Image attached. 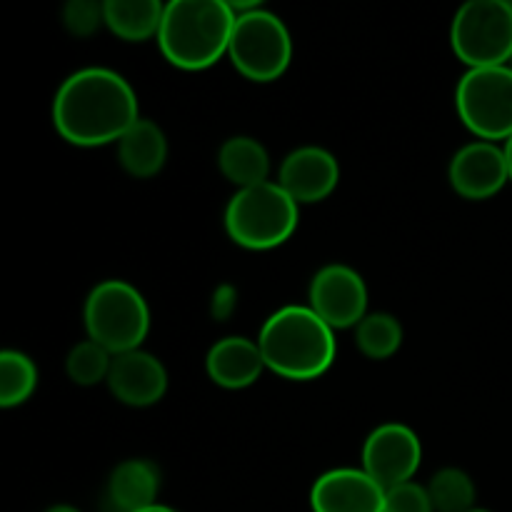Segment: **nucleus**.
<instances>
[{"label": "nucleus", "instance_id": "nucleus-9", "mask_svg": "<svg viewBox=\"0 0 512 512\" xmlns=\"http://www.w3.org/2000/svg\"><path fill=\"white\" fill-rule=\"evenodd\" d=\"M423 463V443L418 433L403 423H383L365 438L360 468L383 490L415 480Z\"/></svg>", "mask_w": 512, "mask_h": 512}, {"label": "nucleus", "instance_id": "nucleus-10", "mask_svg": "<svg viewBox=\"0 0 512 512\" xmlns=\"http://www.w3.org/2000/svg\"><path fill=\"white\" fill-rule=\"evenodd\" d=\"M308 305L333 330H355L368 315V285L350 265L328 263L310 280Z\"/></svg>", "mask_w": 512, "mask_h": 512}, {"label": "nucleus", "instance_id": "nucleus-5", "mask_svg": "<svg viewBox=\"0 0 512 512\" xmlns=\"http://www.w3.org/2000/svg\"><path fill=\"white\" fill-rule=\"evenodd\" d=\"M83 323L88 338L113 355L140 350L150 333L148 300L128 280H103L85 298Z\"/></svg>", "mask_w": 512, "mask_h": 512}, {"label": "nucleus", "instance_id": "nucleus-21", "mask_svg": "<svg viewBox=\"0 0 512 512\" xmlns=\"http://www.w3.org/2000/svg\"><path fill=\"white\" fill-rule=\"evenodd\" d=\"M38 388V368L33 358L20 350H3L0 353V405L5 410L18 408Z\"/></svg>", "mask_w": 512, "mask_h": 512}, {"label": "nucleus", "instance_id": "nucleus-31", "mask_svg": "<svg viewBox=\"0 0 512 512\" xmlns=\"http://www.w3.org/2000/svg\"><path fill=\"white\" fill-rule=\"evenodd\" d=\"M508 65H510V68H512V58H510V63H508Z\"/></svg>", "mask_w": 512, "mask_h": 512}, {"label": "nucleus", "instance_id": "nucleus-8", "mask_svg": "<svg viewBox=\"0 0 512 512\" xmlns=\"http://www.w3.org/2000/svg\"><path fill=\"white\" fill-rule=\"evenodd\" d=\"M455 110L478 140L512 138V68H473L455 88Z\"/></svg>", "mask_w": 512, "mask_h": 512}, {"label": "nucleus", "instance_id": "nucleus-26", "mask_svg": "<svg viewBox=\"0 0 512 512\" xmlns=\"http://www.w3.org/2000/svg\"><path fill=\"white\" fill-rule=\"evenodd\" d=\"M235 310H238V290H235V285L225 283L220 288H215L213 300H210V313H213V318L218 323H223Z\"/></svg>", "mask_w": 512, "mask_h": 512}, {"label": "nucleus", "instance_id": "nucleus-15", "mask_svg": "<svg viewBox=\"0 0 512 512\" xmlns=\"http://www.w3.org/2000/svg\"><path fill=\"white\" fill-rule=\"evenodd\" d=\"M205 370H208V378L218 388L245 390L258 383L260 375L268 368H265L258 340L243 338V335H228V338H220L208 350Z\"/></svg>", "mask_w": 512, "mask_h": 512}, {"label": "nucleus", "instance_id": "nucleus-4", "mask_svg": "<svg viewBox=\"0 0 512 512\" xmlns=\"http://www.w3.org/2000/svg\"><path fill=\"white\" fill-rule=\"evenodd\" d=\"M300 205L285 193L278 180L235 190L225 208V233L245 250H273L298 230Z\"/></svg>", "mask_w": 512, "mask_h": 512}, {"label": "nucleus", "instance_id": "nucleus-6", "mask_svg": "<svg viewBox=\"0 0 512 512\" xmlns=\"http://www.w3.org/2000/svg\"><path fill=\"white\" fill-rule=\"evenodd\" d=\"M228 58L235 70L253 83H273L283 78L293 60V38L285 20L263 5L235 15Z\"/></svg>", "mask_w": 512, "mask_h": 512}, {"label": "nucleus", "instance_id": "nucleus-17", "mask_svg": "<svg viewBox=\"0 0 512 512\" xmlns=\"http://www.w3.org/2000/svg\"><path fill=\"white\" fill-rule=\"evenodd\" d=\"M118 163L138 180L155 178L168 163V138L155 120L140 118L118 140Z\"/></svg>", "mask_w": 512, "mask_h": 512}, {"label": "nucleus", "instance_id": "nucleus-24", "mask_svg": "<svg viewBox=\"0 0 512 512\" xmlns=\"http://www.w3.org/2000/svg\"><path fill=\"white\" fill-rule=\"evenodd\" d=\"M63 25L75 38H90L105 25V3L95 0H70L63 8Z\"/></svg>", "mask_w": 512, "mask_h": 512}, {"label": "nucleus", "instance_id": "nucleus-16", "mask_svg": "<svg viewBox=\"0 0 512 512\" xmlns=\"http://www.w3.org/2000/svg\"><path fill=\"white\" fill-rule=\"evenodd\" d=\"M160 468L153 460L130 458L115 465L105 488V503L113 512H140L158 505Z\"/></svg>", "mask_w": 512, "mask_h": 512}, {"label": "nucleus", "instance_id": "nucleus-3", "mask_svg": "<svg viewBox=\"0 0 512 512\" xmlns=\"http://www.w3.org/2000/svg\"><path fill=\"white\" fill-rule=\"evenodd\" d=\"M235 13L225 0H170L165 3L158 48L180 70L213 68L228 55Z\"/></svg>", "mask_w": 512, "mask_h": 512}, {"label": "nucleus", "instance_id": "nucleus-25", "mask_svg": "<svg viewBox=\"0 0 512 512\" xmlns=\"http://www.w3.org/2000/svg\"><path fill=\"white\" fill-rule=\"evenodd\" d=\"M383 512H435L428 485H420L418 480H410V483L398 485V488L385 490Z\"/></svg>", "mask_w": 512, "mask_h": 512}, {"label": "nucleus", "instance_id": "nucleus-27", "mask_svg": "<svg viewBox=\"0 0 512 512\" xmlns=\"http://www.w3.org/2000/svg\"><path fill=\"white\" fill-rule=\"evenodd\" d=\"M505 148V158H508V170H510V183H512V138H508L503 143Z\"/></svg>", "mask_w": 512, "mask_h": 512}, {"label": "nucleus", "instance_id": "nucleus-19", "mask_svg": "<svg viewBox=\"0 0 512 512\" xmlns=\"http://www.w3.org/2000/svg\"><path fill=\"white\" fill-rule=\"evenodd\" d=\"M163 15L160 0H105V28L125 43L158 40Z\"/></svg>", "mask_w": 512, "mask_h": 512}, {"label": "nucleus", "instance_id": "nucleus-7", "mask_svg": "<svg viewBox=\"0 0 512 512\" xmlns=\"http://www.w3.org/2000/svg\"><path fill=\"white\" fill-rule=\"evenodd\" d=\"M450 45L468 70L508 65L512 58L510 0H468L460 5L450 25Z\"/></svg>", "mask_w": 512, "mask_h": 512}, {"label": "nucleus", "instance_id": "nucleus-30", "mask_svg": "<svg viewBox=\"0 0 512 512\" xmlns=\"http://www.w3.org/2000/svg\"><path fill=\"white\" fill-rule=\"evenodd\" d=\"M470 512H490V510H483V508H475V510H470Z\"/></svg>", "mask_w": 512, "mask_h": 512}, {"label": "nucleus", "instance_id": "nucleus-23", "mask_svg": "<svg viewBox=\"0 0 512 512\" xmlns=\"http://www.w3.org/2000/svg\"><path fill=\"white\" fill-rule=\"evenodd\" d=\"M115 355L98 345L95 340L85 338L70 348L65 358V373L80 388H95L100 383H108L110 368H113Z\"/></svg>", "mask_w": 512, "mask_h": 512}, {"label": "nucleus", "instance_id": "nucleus-13", "mask_svg": "<svg viewBox=\"0 0 512 512\" xmlns=\"http://www.w3.org/2000/svg\"><path fill=\"white\" fill-rule=\"evenodd\" d=\"M108 388L113 398L128 408H150L168 393V370L163 360L148 350H130L113 358Z\"/></svg>", "mask_w": 512, "mask_h": 512}, {"label": "nucleus", "instance_id": "nucleus-14", "mask_svg": "<svg viewBox=\"0 0 512 512\" xmlns=\"http://www.w3.org/2000/svg\"><path fill=\"white\" fill-rule=\"evenodd\" d=\"M313 512H383L385 490L363 468H335L310 488Z\"/></svg>", "mask_w": 512, "mask_h": 512}, {"label": "nucleus", "instance_id": "nucleus-28", "mask_svg": "<svg viewBox=\"0 0 512 512\" xmlns=\"http://www.w3.org/2000/svg\"><path fill=\"white\" fill-rule=\"evenodd\" d=\"M45 512H80V510L73 508V505H53V508H48Z\"/></svg>", "mask_w": 512, "mask_h": 512}, {"label": "nucleus", "instance_id": "nucleus-12", "mask_svg": "<svg viewBox=\"0 0 512 512\" xmlns=\"http://www.w3.org/2000/svg\"><path fill=\"white\" fill-rule=\"evenodd\" d=\"M340 183V163L320 145H303L285 155L278 170V185L298 205H315L330 198Z\"/></svg>", "mask_w": 512, "mask_h": 512}, {"label": "nucleus", "instance_id": "nucleus-18", "mask_svg": "<svg viewBox=\"0 0 512 512\" xmlns=\"http://www.w3.org/2000/svg\"><path fill=\"white\" fill-rule=\"evenodd\" d=\"M218 168L228 183L235 188H253V185L268 183L270 155L260 140L250 135H235L228 138L218 150Z\"/></svg>", "mask_w": 512, "mask_h": 512}, {"label": "nucleus", "instance_id": "nucleus-29", "mask_svg": "<svg viewBox=\"0 0 512 512\" xmlns=\"http://www.w3.org/2000/svg\"><path fill=\"white\" fill-rule=\"evenodd\" d=\"M140 512H178V510H173V508H168V505L158 503V505H153V508H145V510H140Z\"/></svg>", "mask_w": 512, "mask_h": 512}, {"label": "nucleus", "instance_id": "nucleus-20", "mask_svg": "<svg viewBox=\"0 0 512 512\" xmlns=\"http://www.w3.org/2000/svg\"><path fill=\"white\" fill-rule=\"evenodd\" d=\"M355 345L368 360H388L403 345V325L390 313H368L355 328Z\"/></svg>", "mask_w": 512, "mask_h": 512}, {"label": "nucleus", "instance_id": "nucleus-2", "mask_svg": "<svg viewBox=\"0 0 512 512\" xmlns=\"http://www.w3.org/2000/svg\"><path fill=\"white\" fill-rule=\"evenodd\" d=\"M265 368L295 383L323 378L335 363V330L310 305H283L258 333Z\"/></svg>", "mask_w": 512, "mask_h": 512}, {"label": "nucleus", "instance_id": "nucleus-11", "mask_svg": "<svg viewBox=\"0 0 512 512\" xmlns=\"http://www.w3.org/2000/svg\"><path fill=\"white\" fill-rule=\"evenodd\" d=\"M448 178L460 198L490 200L510 183L505 148L490 140H473L463 145L450 160Z\"/></svg>", "mask_w": 512, "mask_h": 512}, {"label": "nucleus", "instance_id": "nucleus-32", "mask_svg": "<svg viewBox=\"0 0 512 512\" xmlns=\"http://www.w3.org/2000/svg\"><path fill=\"white\" fill-rule=\"evenodd\" d=\"M510 3H512V0H510Z\"/></svg>", "mask_w": 512, "mask_h": 512}, {"label": "nucleus", "instance_id": "nucleus-22", "mask_svg": "<svg viewBox=\"0 0 512 512\" xmlns=\"http://www.w3.org/2000/svg\"><path fill=\"white\" fill-rule=\"evenodd\" d=\"M430 500L435 512H470L475 510L478 490L473 478L460 468H443L430 478Z\"/></svg>", "mask_w": 512, "mask_h": 512}, {"label": "nucleus", "instance_id": "nucleus-1", "mask_svg": "<svg viewBox=\"0 0 512 512\" xmlns=\"http://www.w3.org/2000/svg\"><path fill=\"white\" fill-rule=\"evenodd\" d=\"M140 120L133 85L110 68H83L53 98L55 133L75 148H100L123 138Z\"/></svg>", "mask_w": 512, "mask_h": 512}]
</instances>
